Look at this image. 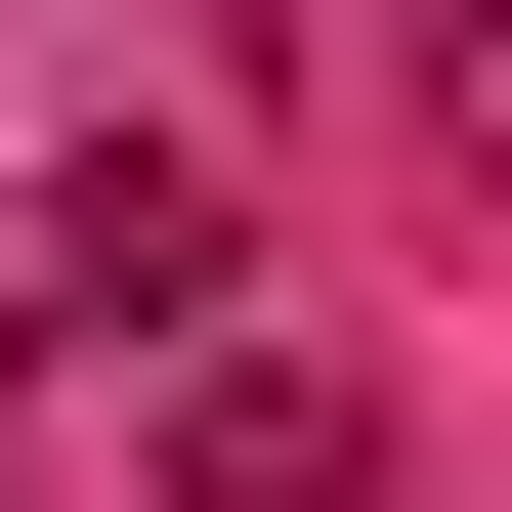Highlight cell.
Here are the masks:
<instances>
[{"mask_svg":"<svg viewBox=\"0 0 512 512\" xmlns=\"http://www.w3.org/2000/svg\"><path fill=\"white\" fill-rule=\"evenodd\" d=\"M128 512H384V384H342V342H171Z\"/></svg>","mask_w":512,"mask_h":512,"instance_id":"6da1fadb","label":"cell"}]
</instances>
